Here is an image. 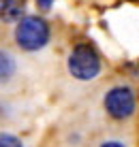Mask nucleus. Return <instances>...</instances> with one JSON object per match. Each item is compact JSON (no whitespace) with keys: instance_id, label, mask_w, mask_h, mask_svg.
I'll return each instance as SVG.
<instances>
[{"instance_id":"obj_7","label":"nucleus","mask_w":139,"mask_h":147,"mask_svg":"<svg viewBox=\"0 0 139 147\" xmlns=\"http://www.w3.org/2000/svg\"><path fill=\"white\" fill-rule=\"evenodd\" d=\"M39 9H43V11H47V9H51V4H54V0H37Z\"/></svg>"},{"instance_id":"obj_2","label":"nucleus","mask_w":139,"mask_h":147,"mask_svg":"<svg viewBox=\"0 0 139 147\" xmlns=\"http://www.w3.org/2000/svg\"><path fill=\"white\" fill-rule=\"evenodd\" d=\"M69 70L77 79H92L101 73V58L90 45H77L69 55Z\"/></svg>"},{"instance_id":"obj_3","label":"nucleus","mask_w":139,"mask_h":147,"mask_svg":"<svg viewBox=\"0 0 139 147\" xmlns=\"http://www.w3.org/2000/svg\"><path fill=\"white\" fill-rule=\"evenodd\" d=\"M105 109L116 119L131 117L135 111V94L131 88H114L105 96Z\"/></svg>"},{"instance_id":"obj_5","label":"nucleus","mask_w":139,"mask_h":147,"mask_svg":"<svg viewBox=\"0 0 139 147\" xmlns=\"http://www.w3.org/2000/svg\"><path fill=\"white\" fill-rule=\"evenodd\" d=\"M13 73H15V62H13V58H11L9 53L0 51V81L9 79Z\"/></svg>"},{"instance_id":"obj_6","label":"nucleus","mask_w":139,"mask_h":147,"mask_svg":"<svg viewBox=\"0 0 139 147\" xmlns=\"http://www.w3.org/2000/svg\"><path fill=\"white\" fill-rule=\"evenodd\" d=\"M0 147H22V141L15 134H0Z\"/></svg>"},{"instance_id":"obj_1","label":"nucleus","mask_w":139,"mask_h":147,"mask_svg":"<svg viewBox=\"0 0 139 147\" xmlns=\"http://www.w3.org/2000/svg\"><path fill=\"white\" fill-rule=\"evenodd\" d=\"M15 40L26 51H37V49L45 47L49 40V28L45 24V19L37 17V15L22 17L17 28H15Z\"/></svg>"},{"instance_id":"obj_8","label":"nucleus","mask_w":139,"mask_h":147,"mask_svg":"<svg viewBox=\"0 0 139 147\" xmlns=\"http://www.w3.org/2000/svg\"><path fill=\"white\" fill-rule=\"evenodd\" d=\"M103 147H124V145H122V143H114V141H109V143H105Z\"/></svg>"},{"instance_id":"obj_4","label":"nucleus","mask_w":139,"mask_h":147,"mask_svg":"<svg viewBox=\"0 0 139 147\" xmlns=\"http://www.w3.org/2000/svg\"><path fill=\"white\" fill-rule=\"evenodd\" d=\"M24 11V0H0V19L11 22Z\"/></svg>"}]
</instances>
